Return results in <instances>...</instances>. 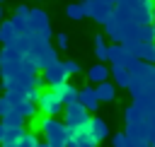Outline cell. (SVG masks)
<instances>
[{"label":"cell","mask_w":155,"mask_h":147,"mask_svg":"<svg viewBox=\"0 0 155 147\" xmlns=\"http://www.w3.org/2000/svg\"><path fill=\"white\" fill-rule=\"evenodd\" d=\"M34 128L44 135V142L48 147H68L70 145V128L58 118L39 116V118H34Z\"/></svg>","instance_id":"obj_1"},{"label":"cell","mask_w":155,"mask_h":147,"mask_svg":"<svg viewBox=\"0 0 155 147\" xmlns=\"http://www.w3.org/2000/svg\"><path fill=\"white\" fill-rule=\"evenodd\" d=\"M51 36H53V29H51L48 14L41 7H34L31 10V31H29L31 43H51Z\"/></svg>","instance_id":"obj_2"},{"label":"cell","mask_w":155,"mask_h":147,"mask_svg":"<svg viewBox=\"0 0 155 147\" xmlns=\"http://www.w3.org/2000/svg\"><path fill=\"white\" fill-rule=\"evenodd\" d=\"M27 60H29L39 72H44V70H48L53 63H58V51H56L51 43H34L31 51L27 53Z\"/></svg>","instance_id":"obj_3"},{"label":"cell","mask_w":155,"mask_h":147,"mask_svg":"<svg viewBox=\"0 0 155 147\" xmlns=\"http://www.w3.org/2000/svg\"><path fill=\"white\" fill-rule=\"evenodd\" d=\"M36 106H39V113H41V116H48V118H58V113L65 111L63 99H61L53 89H44L41 96H39V101H36Z\"/></svg>","instance_id":"obj_4"},{"label":"cell","mask_w":155,"mask_h":147,"mask_svg":"<svg viewBox=\"0 0 155 147\" xmlns=\"http://www.w3.org/2000/svg\"><path fill=\"white\" fill-rule=\"evenodd\" d=\"M90 120H92V116H90V111H87L80 101L65 106V111H63V123L70 128V133L78 130V128H82V125H87Z\"/></svg>","instance_id":"obj_5"},{"label":"cell","mask_w":155,"mask_h":147,"mask_svg":"<svg viewBox=\"0 0 155 147\" xmlns=\"http://www.w3.org/2000/svg\"><path fill=\"white\" fill-rule=\"evenodd\" d=\"M5 96L12 101V106H15V113H17V116H22L24 120L36 118V101H31L27 94H19V92H5Z\"/></svg>","instance_id":"obj_6"},{"label":"cell","mask_w":155,"mask_h":147,"mask_svg":"<svg viewBox=\"0 0 155 147\" xmlns=\"http://www.w3.org/2000/svg\"><path fill=\"white\" fill-rule=\"evenodd\" d=\"M109 63H111V65H121V67L133 70V67L138 65V58H136L131 51H126L124 43H111V46H109Z\"/></svg>","instance_id":"obj_7"},{"label":"cell","mask_w":155,"mask_h":147,"mask_svg":"<svg viewBox=\"0 0 155 147\" xmlns=\"http://www.w3.org/2000/svg\"><path fill=\"white\" fill-rule=\"evenodd\" d=\"M22 63H24V55H19L17 51H12L10 46H2L0 48V70H2V77L5 75H12Z\"/></svg>","instance_id":"obj_8"},{"label":"cell","mask_w":155,"mask_h":147,"mask_svg":"<svg viewBox=\"0 0 155 147\" xmlns=\"http://www.w3.org/2000/svg\"><path fill=\"white\" fill-rule=\"evenodd\" d=\"M44 75V80H46V84L48 87H61V84H65L68 82V70H65V63L63 60H58V63H53L48 70H44L41 72Z\"/></svg>","instance_id":"obj_9"},{"label":"cell","mask_w":155,"mask_h":147,"mask_svg":"<svg viewBox=\"0 0 155 147\" xmlns=\"http://www.w3.org/2000/svg\"><path fill=\"white\" fill-rule=\"evenodd\" d=\"M12 22H15V27H17L19 34L29 36V31H31V7L17 5L15 7V14H12Z\"/></svg>","instance_id":"obj_10"},{"label":"cell","mask_w":155,"mask_h":147,"mask_svg":"<svg viewBox=\"0 0 155 147\" xmlns=\"http://www.w3.org/2000/svg\"><path fill=\"white\" fill-rule=\"evenodd\" d=\"M2 125H5V130H7V142H17V140L27 133V128H24V118L17 116V113L2 118Z\"/></svg>","instance_id":"obj_11"},{"label":"cell","mask_w":155,"mask_h":147,"mask_svg":"<svg viewBox=\"0 0 155 147\" xmlns=\"http://www.w3.org/2000/svg\"><path fill=\"white\" fill-rule=\"evenodd\" d=\"M78 101H80L90 113H94V111H97V106L102 104V101H99V96H97V87H92V84H87V87H82V89H80Z\"/></svg>","instance_id":"obj_12"},{"label":"cell","mask_w":155,"mask_h":147,"mask_svg":"<svg viewBox=\"0 0 155 147\" xmlns=\"http://www.w3.org/2000/svg\"><path fill=\"white\" fill-rule=\"evenodd\" d=\"M109 77H111V67H107L104 63H94V65L87 70V80H90V84L109 82Z\"/></svg>","instance_id":"obj_13"},{"label":"cell","mask_w":155,"mask_h":147,"mask_svg":"<svg viewBox=\"0 0 155 147\" xmlns=\"http://www.w3.org/2000/svg\"><path fill=\"white\" fill-rule=\"evenodd\" d=\"M111 82H114L116 87H124V89H128V87H131V82H133V75H131V70H128V67L111 65Z\"/></svg>","instance_id":"obj_14"},{"label":"cell","mask_w":155,"mask_h":147,"mask_svg":"<svg viewBox=\"0 0 155 147\" xmlns=\"http://www.w3.org/2000/svg\"><path fill=\"white\" fill-rule=\"evenodd\" d=\"M48 89H53V92L63 99L65 106L75 104V101H78V94H80V89H78L75 84H70V82H65V84H61V87H48Z\"/></svg>","instance_id":"obj_15"},{"label":"cell","mask_w":155,"mask_h":147,"mask_svg":"<svg viewBox=\"0 0 155 147\" xmlns=\"http://www.w3.org/2000/svg\"><path fill=\"white\" fill-rule=\"evenodd\" d=\"M90 130H92V137L97 140V145H99L102 140L109 137V125H107V120L99 118V116H92V120H90Z\"/></svg>","instance_id":"obj_16"},{"label":"cell","mask_w":155,"mask_h":147,"mask_svg":"<svg viewBox=\"0 0 155 147\" xmlns=\"http://www.w3.org/2000/svg\"><path fill=\"white\" fill-rule=\"evenodd\" d=\"M17 27H15V22L12 19H5L2 24H0V43L2 46H7V43H12L15 39H17Z\"/></svg>","instance_id":"obj_17"},{"label":"cell","mask_w":155,"mask_h":147,"mask_svg":"<svg viewBox=\"0 0 155 147\" xmlns=\"http://www.w3.org/2000/svg\"><path fill=\"white\" fill-rule=\"evenodd\" d=\"M7 46H10L12 51H17L19 55H24V58H27V53L31 51V46H34V43H31V39H29V36H24V34H17V39H15L12 43H7Z\"/></svg>","instance_id":"obj_18"},{"label":"cell","mask_w":155,"mask_h":147,"mask_svg":"<svg viewBox=\"0 0 155 147\" xmlns=\"http://www.w3.org/2000/svg\"><path fill=\"white\" fill-rule=\"evenodd\" d=\"M97 96H99V101H114L116 99V84L114 82L97 84Z\"/></svg>","instance_id":"obj_19"},{"label":"cell","mask_w":155,"mask_h":147,"mask_svg":"<svg viewBox=\"0 0 155 147\" xmlns=\"http://www.w3.org/2000/svg\"><path fill=\"white\" fill-rule=\"evenodd\" d=\"M65 17L73 19V22H80V19L87 17V12H85L82 2H68V5H65Z\"/></svg>","instance_id":"obj_20"},{"label":"cell","mask_w":155,"mask_h":147,"mask_svg":"<svg viewBox=\"0 0 155 147\" xmlns=\"http://www.w3.org/2000/svg\"><path fill=\"white\" fill-rule=\"evenodd\" d=\"M94 55H97V63L109 60V46L104 43V36H94Z\"/></svg>","instance_id":"obj_21"},{"label":"cell","mask_w":155,"mask_h":147,"mask_svg":"<svg viewBox=\"0 0 155 147\" xmlns=\"http://www.w3.org/2000/svg\"><path fill=\"white\" fill-rule=\"evenodd\" d=\"M140 60H143V63H148V65H155V41H150V43H143Z\"/></svg>","instance_id":"obj_22"},{"label":"cell","mask_w":155,"mask_h":147,"mask_svg":"<svg viewBox=\"0 0 155 147\" xmlns=\"http://www.w3.org/2000/svg\"><path fill=\"white\" fill-rule=\"evenodd\" d=\"M41 142H39V137H36V133H24L19 140H17V147H39Z\"/></svg>","instance_id":"obj_23"},{"label":"cell","mask_w":155,"mask_h":147,"mask_svg":"<svg viewBox=\"0 0 155 147\" xmlns=\"http://www.w3.org/2000/svg\"><path fill=\"white\" fill-rule=\"evenodd\" d=\"M111 147H133V142L126 133H116V135H111Z\"/></svg>","instance_id":"obj_24"},{"label":"cell","mask_w":155,"mask_h":147,"mask_svg":"<svg viewBox=\"0 0 155 147\" xmlns=\"http://www.w3.org/2000/svg\"><path fill=\"white\" fill-rule=\"evenodd\" d=\"M63 63H65L68 75H78V72H80V63H78V60H63Z\"/></svg>","instance_id":"obj_25"},{"label":"cell","mask_w":155,"mask_h":147,"mask_svg":"<svg viewBox=\"0 0 155 147\" xmlns=\"http://www.w3.org/2000/svg\"><path fill=\"white\" fill-rule=\"evenodd\" d=\"M56 39H58V48H61V51H65V48H68V43H70V41H68V34H65V31H58V36H56Z\"/></svg>","instance_id":"obj_26"},{"label":"cell","mask_w":155,"mask_h":147,"mask_svg":"<svg viewBox=\"0 0 155 147\" xmlns=\"http://www.w3.org/2000/svg\"><path fill=\"white\" fill-rule=\"evenodd\" d=\"M82 7H85V12H87V17H92V12H94V0H82Z\"/></svg>","instance_id":"obj_27"},{"label":"cell","mask_w":155,"mask_h":147,"mask_svg":"<svg viewBox=\"0 0 155 147\" xmlns=\"http://www.w3.org/2000/svg\"><path fill=\"white\" fill-rule=\"evenodd\" d=\"M7 142V130H5V125L0 123V145H5Z\"/></svg>","instance_id":"obj_28"},{"label":"cell","mask_w":155,"mask_h":147,"mask_svg":"<svg viewBox=\"0 0 155 147\" xmlns=\"http://www.w3.org/2000/svg\"><path fill=\"white\" fill-rule=\"evenodd\" d=\"M5 22V10H2V5H0V24Z\"/></svg>","instance_id":"obj_29"},{"label":"cell","mask_w":155,"mask_h":147,"mask_svg":"<svg viewBox=\"0 0 155 147\" xmlns=\"http://www.w3.org/2000/svg\"><path fill=\"white\" fill-rule=\"evenodd\" d=\"M0 147H17V142H5V145H0Z\"/></svg>","instance_id":"obj_30"},{"label":"cell","mask_w":155,"mask_h":147,"mask_svg":"<svg viewBox=\"0 0 155 147\" xmlns=\"http://www.w3.org/2000/svg\"><path fill=\"white\" fill-rule=\"evenodd\" d=\"M2 94H5V87H2V82H0V96H2Z\"/></svg>","instance_id":"obj_31"},{"label":"cell","mask_w":155,"mask_h":147,"mask_svg":"<svg viewBox=\"0 0 155 147\" xmlns=\"http://www.w3.org/2000/svg\"><path fill=\"white\" fill-rule=\"evenodd\" d=\"M68 147H80V145H75V142H73V140H70V145H68Z\"/></svg>","instance_id":"obj_32"},{"label":"cell","mask_w":155,"mask_h":147,"mask_svg":"<svg viewBox=\"0 0 155 147\" xmlns=\"http://www.w3.org/2000/svg\"><path fill=\"white\" fill-rule=\"evenodd\" d=\"M39 147H48V145H46V142H41V145H39Z\"/></svg>","instance_id":"obj_33"},{"label":"cell","mask_w":155,"mask_h":147,"mask_svg":"<svg viewBox=\"0 0 155 147\" xmlns=\"http://www.w3.org/2000/svg\"><path fill=\"white\" fill-rule=\"evenodd\" d=\"M0 5H2V0H0Z\"/></svg>","instance_id":"obj_34"}]
</instances>
